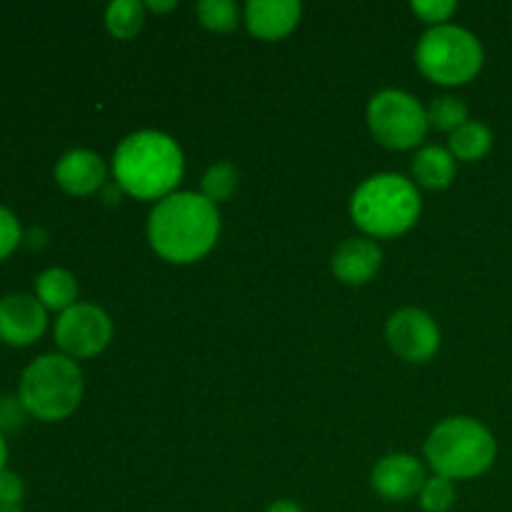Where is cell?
<instances>
[{"mask_svg": "<svg viewBox=\"0 0 512 512\" xmlns=\"http://www.w3.org/2000/svg\"><path fill=\"white\" fill-rule=\"evenodd\" d=\"M235 188H238V170L230 163H215L203 175V193L200 195L218 205L228 200L235 193Z\"/></svg>", "mask_w": 512, "mask_h": 512, "instance_id": "20", "label": "cell"}, {"mask_svg": "<svg viewBox=\"0 0 512 512\" xmlns=\"http://www.w3.org/2000/svg\"><path fill=\"white\" fill-rule=\"evenodd\" d=\"M18 398L30 415L45 423H58L78 408L83 398V373L68 355H43L25 368Z\"/></svg>", "mask_w": 512, "mask_h": 512, "instance_id": "5", "label": "cell"}, {"mask_svg": "<svg viewBox=\"0 0 512 512\" xmlns=\"http://www.w3.org/2000/svg\"><path fill=\"white\" fill-rule=\"evenodd\" d=\"M370 133L385 148L408 150L425 138L428 130V110L415 95L405 90H380L368 105Z\"/></svg>", "mask_w": 512, "mask_h": 512, "instance_id": "7", "label": "cell"}, {"mask_svg": "<svg viewBox=\"0 0 512 512\" xmlns=\"http://www.w3.org/2000/svg\"><path fill=\"white\" fill-rule=\"evenodd\" d=\"M105 178H108V168H105L103 158L93 150H70L55 165V180L70 195L95 193V190L103 188Z\"/></svg>", "mask_w": 512, "mask_h": 512, "instance_id": "13", "label": "cell"}, {"mask_svg": "<svg viewBox=\"0 0 512 512\" xmlns=\"http://www.w3.org/2000/svg\"><path fill=\"white\" fill-rule=\"evenodd\" d=\"M218 235V208L198 193L168 195L148 218L150 245L170 263H195L213 250Z\"/></svg>", "mask_w": 512, "mask_h": 512, "instance_id": "1", "label": "cell"}, {"mask_svg": "<svg viewBox=\"0 0 512 512\" xmlns=\"http://www.w3.org/2000/svg\"><path fill=\"white\" fill-rule=\"evenodd\" d=\"M25 495L23 478L18 473H10V470H3L0 473V505H20Z\"/></svg>", "mask_w": 512, "mask_h": 512, "instance_id": "25", "label": "cell"}, {"mask_svg": "<svg viewBox=\"0 0 512 512\" xmlns=\"http://www.w3.org/2000/svg\"><path fill=\"white\" fill-rule=\"evenodd\" d=\"M415 60L423 75L440 85H463L483 68V45L478 35L460 25H433L420 38Z\"/></svg>", "mask_w": 512, "mask_h": 512, "instance_id": "6", "label": "cell"}, {"mask_svg": "<svg viewBox=\"0 0 512 512\" xmlns=\"http://www.w3.org/2000/svg\"><path fill=\"white\" fill-rule=\"evenodd\" d=\"M418 498H420V508L425 512H448L455 505L453 480L443 478V475L428 478Z\"/></svg>", "mask_w": 512, "mask_h": 512, "instance_id": "22", "label": "cell"}, {"mask_svg": "<svg viewBox=\"0 0 512 512\" xmlns=\"http://www.w3.org/2000/svg\"><path fill=\"white\" fill-rule=\"evenodd\" d=\"M458 5L453 0H415L413 10L425 20V23L433 25H445V20L455 13Z\"/></svg>", "mask_w": 512, "mask_h": 512, "instance_id": "24", "label": "cell"}, {"mask_svg": "<svg viewBox=\"0 0 512 512\" xmlns=\"http://www.w3.org/2000/svg\"><path fill=\"white\" fill-rule=\"evenodd\" d=\"M20 238H23V230H20L18 218L0 205V260H5L18 248Z\"/></svg>", "mask_w": 512, "mask_h": 512, "instance_id": "23", "label": "cell"}, {"mask_svg": "<svg viewBox=\"0 0 512 512\" xmlns=\"http://www.w3.org/2000/svg\"><path fill=\"white\" fill-rule=\"evenodd\" d=\"M413 175L420 185L430 190L448 188L455 178L453 153L440 145H428V148L418 150L413 160Z\"/></svg>", "mask_w": 512, "mask_h": 512, "instance_id": "15", "label": "cell"}, {"mask_svg": "<svg viewBox=\"0 0 512 512\" xmlns=\"http://www.w3.org/2000/svg\"><path fill=\"white\" fill-rule=\"evenodd\" d=\"M48 328V313L38 298L25 293L5 295L0 300V340L5 345H33Z\"/></svg>", "mask_w": 512, "mask_h": 512, "instance_id": "10", "label": "cell"}, {"mask_svg": "<svg viewBox=\"0 0 512 512\" xmlns=\"http://www.w3.org/2000/svg\"><path fill=\"white\" fill-rule=\"evenodd\" d=\"M35 298L45 305V310H68L75 305L78 298V283H75L73 273L63 268H50L35 280Z\"/></svg>", "mask_w": 512, "mask_h": 512, "instance_id": "16", "label": "cell"}, {"mask_svg": "<svg viewBox=\"0 0 512 512\" xmlns=\"http://www.w3.org/2000/svg\"><path fill=\"white\" fill-rule=\"evenodd\" d=\"M498 455L493 433L480 420L448 418L433 428L425 443V458L435 475L448 480H468L483 475Z\"/></svg>", "mask_w": 512, "mask_h": 512, "instance_id": "4", "label": "cell"}, {"mask_svg": "<svg viewBox=\"0 0 512 512\" xmlns=\"http://www.w3.org/2000/svg\"><path fill=\"white\" fill-rule=\"evenodd\" d=\"M303 5L298 0H250L245 5V25L260 40H280L300 23Z\"/></svg>", "mask_w": 512, "mask_h": 512, "instance_id": "12", "label": "cell"}, {"mask_svg": "<svg viewBox=\"0 0 512 512\" xmlns=\"http://www.w3.org/2000/svg\"><path fill=\"white\" fill-rule=\"evenodd\" d=\"M420 193L413 180L398 173H378L363 180L350 200L355 225L368 235L390 238L415 225L420 218Z\"/></svg>", "mask_w": 512, "mask_h": 512, "instance_id": "3", "label": "cell"}, {"mask_svg": "<svg viewBox=\"0 0 512 512\" xmlns=\"http://www.w3.org/2000/svg\"><path fill=\"white\" fill-rule=\"evenodd\" d=\"M145 23V5L138 0H113L105 10V25L120 40H128L140 33Z\"/></svg>", "mask_w": 512, "mask_h": 512, "instance_id": "18", "label": "cell"}, {"mask_svg": "<svg viewBox=\"0 0 512 512\" xmlns=\"http://www.w3.org/2000/svg\"><path fill=\"white\" fill-rule=\"evenodd\" d=\"M425 480L428 478H425V470L418 463V458L405 453L385 455L370 475L375 493L390 503H405V500L420 495Z\"/></svg>", "mask_w": 512, "mask_h": 512, "instance_id": "11", "label": "cell"}, {"mask_svg": "<svg viewBox=\"0 0 512 512\" xmlns=\"http://www.w3.org/2000/svg\"><path fill=\"white\" fill-rule=\"evenodd\" d=\"M113 338L108 313L93 303H75L55 320V343L68 358H93L103 353Z\"/></svg>", "mask_w": 512, "mask_h": 512, "instance_id": "8", "label": "cell"}, {"mask_svg": "<svg viewBox=\"0 0 512 512\" xmlns=\"http://www.w3.org/2000/svg\"><path fill=\"white\" fill-rule=\"evenodd\" d=\"M265 512H303L298 503H293V500H278V503L270 505Z\"/></svg>", "mask_w": 512, "mask_h": 512, "instance_id": "27", "label": "cell"}, {"mask_svg": "<svg viewBox=\"0 0 512 512\" xmlns=\"http://www.w3.org/2000/svg\"><path fill=\"white\" fill-rule=\"evenodd\" d=\"M145 8L155 10V13H163V10H173L175 8V0H148Z\"/></svg>", "mask_w": 512, "mask_h": 512, "instance_id": "28", "label": "cell"}, {"mask_svg": "<svg viewBox=\"0 0 512 512\" xmlns=\"http://www.w3.org/2000/svg\"><path fill=\"white\" fill-rule=\"evenodd\" d=\"M183 170V150L160 130H138L128 135L113 155L115 183L140 200H163L173 195Z\"/></svg>", "mask_w": 512, "mask_h": 512, "instance_id": "2", "label": "cell"}, {"mask_svg": "<svg viewBox=\"0 0 512 512\" xmlns=\"http://www.w3.org/2000/svg\"><path fill=\"white\" fill-rule=\"evenodd\" d=\"M428 123L438 130L455 133V130L468 123V105L460 98H455V95L433 98V103L428 108Z\"/></svg>", "mask_w": 512, "mask_h": 512, "instance_id": "19", "label": "cell"}, {"mask_svg": "<svg viewBox=\"0 0 512 512\" xmlns=\"http://www.w3.org/2000/svg\"><path fill=\"white\" fill-rule=\"evenodd\" d=\"M493 148V133L485 123L478 120H468L463 128H458L455 133H450V153L458 160H473L485 158Z\"/></svg>", "mask_w": 512, "mask_h": 512, "instance_id": "17", "label": "cell"}, {"mask_svg": "<svg viewBox=\"0 0 512 512\" xmlns=\"http://www.w3.org/2000/svg\"><path fill=\"white\" fill-rule=\"evenodd\" d=\"M388 343L408 363H425L440 348V330L425 310L403 308L388 320Z\"/></svg>", "mask_w": 512, "mask_h": 512, "instance_id": "9", "label": "cell"}, {"mask_svg": "<svg viewBox=\"0 0 512 512\" xmlns=\"http://www.w3.org/2000/svg\"><path fill=\"white\" fill-rule=\"evenodd\" d=\"M5 460H8V445H5L3 430H0V473L5 470Z\"/></svg>", "mask_w": 512, "mask_h": 512, "instance_id": "29", "label": "cell"}, {"mask_svg": "<svg viewBox=\"0 0 512 512\" xmlns=\"http://www.w3.org/2000/svg\"><path fill=\"white\" fill-rule=\"evenodd\" d=\"M380 263H383V250H380V245L375 240L350 238L335 250L333 273L343 283L363 285L378 273Z\"/></svg>", "mask_w": 512, "mask_h": 512, "instance_id": "14", "label": "cell"}, {"mask_svg": "<svg viewBox=\"0 0 512 512\" xmlns=\"http://www.w3.org/2000/svg\"><path fill=\"white\" fill-rule=\"evenodd\" d=\"M198 18L205 28L225 33V30H233L238 25L240 13L233 0H203V3H198Z\"/></svg>", "mask_w": 512, "mask_h": 512, "instance_id": "21", "label": "cell"}, {"mask_svg": "<svg viewBox=\"0 0 512 512\" xmlns=\"http://www.w3.org/2000/svg\"><path fill=\"white\" fill-rule=\"evenodd\" d=\"M0 512H23L20 505H0Z\"/></svg>", "mask_w": 512, "mask_h": 512, "instance_id": "30", "label": "cell"}, {"mask_svg": "<svg viewBox=\"0 0 512 512\" xmlns=\"http://www.w3.org/2000/svg\"><path fill=\"white\" fill-rule=\"evenodd\" d=\"M25 405L20 398H0V430H13L23 423L25 418Z\"/></svg>", "mask_w": 512, "mask_h": 512, "instance_id": "26", "label": "cell"}]
</instances>
